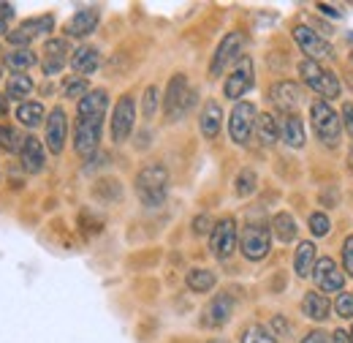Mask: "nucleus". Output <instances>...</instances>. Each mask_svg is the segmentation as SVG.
Wrapping results in <instances>:
<instances>
[{
    "instance_id": "42",
    "label": "nucleus",
    "mask_w": 353,
    "mask_h": 343,
    "mask_svg": "<svg viewBox=\"0 0 353 343\" xmlns=\"http://www.w3.org/2000/svg\"><path fill=\"white\" fill-rule=\"evenodd\" d=\"M302 343H332V335L324 333V330H313V333L304 335V341Z\"/></svg>"
},
{
    "instance_id": "38",
    "label": "nucleus",
    "mask_w": 353,
    "mask_h": 343,
    "mask_svg": "<svg viewBox=\"0 0 353 343\" xmlns=\"http://www.w3.org/2000/svg\"><path fill=\"white\" fill-rule=\"evenodd\" d=\"M334 311H337V316H343V319H353V294L340 291V297L334 300Z\"/></svg>"
},
{
    "instance_id": "17",
    "label": "nucleus",
    "mask_w": 353,
    "mask_h": 343,
    "mask_svg": "<svg viewBox=\"0 0 353 343\" xmlns=\"http://www.w3.org/2000/svg\"><path fill=\"white\" fill-rule=\"evenodd\" d=\"M98 22H101V8L98 5H84V8H79L69 22H66V36H71V38H84V36L95 33Z\"/></svg>"
},
{
    "instance_id": "29",
    "label": "nucleus",
    "mask_w": 353,
    "mask_h": 343,
    "mask_svg": "<svg viewBox=\"0 0 353 343\" xmlns=\"http://www.w3.org/2000/svg\"><path fill=\"white\" fill-rule=\"evenodd\" d=\"M33 79L27 76V74H11L8 76V82H5V98H11V101H25L30 93H33Z\"/></svg>"
},
{
    "instance_id": "28",
    "label": "nucleus",
    "mask_w": 353,
    "mask_h": 343,
    "mask_svg": "<svg viewBox=\"0 0 353 343\" xmlns=\"http://www.w3.org/2000/svg\"><path fill=\"white\" fill-rule=\"evenodd\" d=\"M5 66L14 71V74H25V71H30L36 63H38V58H36V52L30 49V47H22V49H11V52H5Z\"/></svg>"
},
{
    "instance_id": "4",
    "label": "nucleus",
    "mask_w": 353,
    "mask_h": 343,
    "mask_svg": "<svg viewBox=\"0 0 353 343\" xmlns=\"http://www.w3.org/2000/svg\"><path fill=\"white\" fill-rule=\"evenodd\" d=\"M299 74H302L304 85H307L313 93L321 96V101H332V98L340 96V79H337V74L324 69L321 63L304 58V60L299 63Z\"/></svg>"
},
{
    "instance_id": "19",
    "label": "nucleus",
    "mask_w": 353,
    "mask_h": 343,
    "mask_svg": "<svg viewBox=\"0 0 353 343\" xmlns=\"http://www.w3.org/2000/svg\"><path fill=\"white\" fill-rule=\"evenodd\" d=\"M44 52H47V58L41 60V69L47 76H55V74H60V71L66 69V63H69V38H52V41H47V47H44Z\"/></svg>"
},
{
    "instance_id": "46",
    "label": "nucleus",
    "mask_w": 353,
    "mask_h": 343,
    "mask_svg": "<svg viewBox=\"0 0 353 343\" xmlns=\"http://www.w3.org/2000/svg\"><path fill=\"white\" fill-rule=\"evenodd\" d=\"M8 115V98H5V93H0V118H5Z\"/></svg>"
},
{
    "instance_id": "11",
    "label": "nucleus",
    "mask_w": 353,
    "mask_h": 343,
    "mask_svg": "<svg viewBox=\"0 0 353 343\" xmlns=\"http://www.w3.org/2000/svg\"><path fill=\"white\" fill-rule=\"evenodd\" d=\"M293 41H296V44H299V49L307 55V60L321 63V60L334 58L332 44H329L326 38H321L315 30H310L307 25H296V27H293Z\"/></svg>"
},
{
    "instance_id": "47",
    "label": "nucleus",
    "mask_w": 353,
    "mask_h": 343,
    "mask_svg": "<svg viewBox=\"0 0 353 343\" xmlns=\"http://www.w3.org/2000/svg\"><path fill=\"white\" fill-rule=\"evenodd\" d=\"M318 8H321V11L326 14V16H337V11H334V8L329 5V3H318Z\"/></svg>"
},
{
    "instance_id": "12",
    "label": "nucleus",
    "mask_w": 353,
    "mask_h": 343,
    "mask_svg": "<svg viewBox=\"0 0 353 343\" xmlns=\"http://www.w3.org/2000/svg\"><path fill=\"white\" fill-rule=\"evenodd\" d=\"M44 126H47V150L52 153V155H60L63 150H66V139H69V115H66V109L63 107H55L49 115H47V120H44Z\"/></svg>"
},
{
    "instance_id": "39",
    "label": "nucleus",
    "mask_w": 353,
    "mask_h": 343,
    "mask_svg": "<svg viewBox=\"0 0 353 343\" xmlns=\"http://www.w3.org/2000/svg\"><path fill=\"white\" fill-rule=\"evenodd\" d=\"M343 265H345L348 275L353 278V234H348L345 243H343Z\"/></svg>"
},
{
    "instance_id": "14",
    "label": "nucleus",
    "mask_w": 353,
    "mask_h": 343,
    "mask_svg": "<svg viewBox=\"0 0 353 343\" xmlns=\"http://www.w3.org/2000/svg\"><path fill=\"white\" fill-rule=\"evenodd\" d=\"M55 27V19L49 16V14H41V16H33V19H25L14 33H8V44H14L16 49H22V47H30V41L33 38H38V36H44V33H49Z\"/></svg>"
},
{
    "instance_id": "20",
    "label": "nucleus",
    "mask_w": 353,
    "mask_h": 343,
    "mask_svg": "<svg viewBox=\"0 0 353 343\" xmlns=\"http://www.w3.org/2000/svg\"><path fill=\"white\" fill-rule=\"evenodd\" d=\"M269 98H272V104H278V109H282L285 115H291L302 104V90H299L296 82L282 79V82H275L269 87Z\"/></svg>"
},
{
    "instance_id": "5",
    "label": "nucleus",
    "mask_w": 353,
    "mask_h": 343,
    "mask_svg": "<svg viewBox=\"0 0 353 343\" xmlns=\"http://www.w3.org/2000/svg\"><path fill=\"white\" fill-rule=\"evenodd\" d=\"M239 251L247 262H261L272 251V229L267 223H247L239 237Z\"/></svg>"
},
{
    "instance_id": "25",
    "label": "nucleus",
    "mask_w": 353,
    "mask_h": 343,
    "mask_svg": "<svg viewBox=\"0 0 353 343\" xmlns=\"http://www.w3.org/2000/svg\"><path fill=\"white\" fill-rule=\"evenodd\" d=\"M280 139L288 144V147H302V144H304V126H302V120H299V115H296V112L282 115Z\"/></svg>"
},
{
    "instance_id": "8",
    "label": "nucleus",
    "mask_w": 353,
    "mask_h": 343,
    "mask_svg": "<svg viewBox=\"0 0 353 343\" xmlns=\"http://www.w3.org/2000/svg\"><path fill=\"white\" fill-rule=\"evenodd\" d=\"M256 118H258L256 104H250V101L234 104V109H231V115H228V137H231L234 144L245 147V144L250 142L253 129H256Z\"/></svg>"
},
{
    "instance_id": "43",
    "label": "nucleus",
    "mask_w": 353,
    "mask_h": 343,
    "mask_svg": "<svg viewBox=\"0 0 353 343\" xmlns=\"http://www.w3.org/2000/svg\"><path fill=\"white\" fill-rule=\"evenodd\" d=\"M272 330L280 333V335H291V327H288V322H285L282 316H275V319H272Z\"/></svg>"
},
{
    "instance_id": "21",
    "label": "nucleus",
    "mask_w": 353,
    "mask_h": 343,
    "mask_svg": "<svg viewBox=\"0 0 353 343\" xmlns=\"http://www.w3.org/2000/svg\"><path fill=\"white\" fill-rule=\"evenodd\" d=\"M69 63H71V69L76 71L82 79H87L90 74H95L98 66H101V52H98L95 47H79V49H73Z\"/></svg>"
},
{
    "instance_id": "44",
    "label": "nucleus",
    "mask_w": 353,
    "mask_h": 343,
    "mask_svg": "<svg viewBox=\"0 0 353 343\" xmlns=\"http://www.w3.org/2000/svg\"><path fill=\"white\" fill-rule=\"evenodd\" d=\"M14 19V5L11 3H0V22Z\"/></svg>"
},
{
    "instance_id": "6",
    "label": "nucleus",
    "mask_w": 353,
    "mask_h": 343,
    "mask_svg": "<svg viewBox=\"0 0 353 343\" xmlns=\"http://www.w3.org/2000/svg\"><path fill=\"white\" fill-rule=\"evenodd\" d=\"M245 33L239 30H231L226 33V38L217 44V49L212 52V60H210V76H223L226 69H231L234 63H239L245 55Z\"/></svg>"
},
{
    "instance_id": "2",
    "label": "nucleus",
    "mask_w": 353,
    "mask_h": 343,
    "mask_svg": "<svg viewBox=\"0 0 353 343\" xmlns=\"http://www.w3.org/2000/svg\"><path fill=\"white\" fill-rule=\"evenodd\" d=\"M196 104V90L191 87L185 74H174L166 85V96H163V112L171 123L182 120Z\"/></svg>"
},
{
    "instance_id": "49",
    "label": "nucleus",
    "mask_w": 353,
    "mask_h": 343,
    "mask_svg": "<svg viewBox=\"0 0 353 343\" xmlns=\"http://www.w3.org/2000/svg\"><path fill=\"white\" fill-rule=\"evenodd\" d=\"M0 33H5V22H0Z\"/></svg>"
},
{
    "instance_id": "41",
    "label": "nucleus",
    "mask_w": 353,
    "mask_h": 343,
    "mask_svg": "<svg viewBox=\"0 0 353 343\" xmlns=\"http://www.w3.org/2000/svg\"><path fill=\"white\" fill-rule=\"evenodd\" d=\"M343 126H345L348 137L353 139V104L351 101H345V104H343Z\"/></svg>"
},
{
    "instance_id": "16",
    "label": "nucleus",
    "mask_w": 353,
    "mask_h": 343,
    "mask_svg": "<svg viewBox=\"0 0 353 343\" xmlns=\"http://www.w3.org/2000/svg\"><path fill=\"white\" fill-rule=\"evenodd\" d=\"M231 313H234V297H231L228 291H220V294L212 297L210 305L204 308L202 324L210 327V330H217V327H223V324L231 319Z\"/></svg>"
},
{
    "instance_id": "34",
    "label": "nucleus",
    "mask_w": 353,
    "mask_h": 343,
    "mask_svg": "<svg viewBox=\"0 0 353 343\" xmlns=\"http://www.w3.org/2000/svg\"><path fill=\"white\" fill-rule=\"evenodd\" d=\"M242 343H278L275 338H272V333H267L261 324H250L245 333H242V338H239Z\"/></svg>"
},
{
    "instance_id": "23",
    "label": "nucleus",
    "mask_w": 353,
    "mask_h": 343,
    "mask_svg": "<svg viewBox=\"0 0 353 343\" xmlns=\"http://www.w3.org/2000/svg\"><path fill=\"white\" fill-rule=\"evenodd\" d=\"M302 313L307 319H313V322H324L332 313V302L321 291H307L304 300H302Z\"/></svg>"
},
{
    "instance_id": "22",
    "label": "nucleus",
    "mask_w": 353,
    "mask_h": 343,
    "mask_svg": "<svg viewBox=\"0 0 353 343\" xmlns=\"http://www.w3.org/2000/svg\"><path fill=\"white\" fill-rule=\"evenodd\" d=\"M220 126H223V107L217 104V101H207L204 107H202V115H199V129H202V134L204 139H215L220 134Z\"/></svg>"
},
{
    "instance_id": "33",
    "label": "nucleus",
    "mask_w": 353,
    "mask_h": 343,
    "mask_svg": "<svg viewBox=\"0 0 353 343\" xmlns=\"http://www.w3.org/2000/svg\"><path fill=\"white\" fill-rule=\"evenodd\" d=\"M158 104H160L158 87H155V85H147V90H144V96H141V115H144L147 120H149V118H155Z\"/></svg>"
},
{
    "instance_id": "40",
    "label": "nucleus",
    "mask_w": 353,
    "mask_h": 343,
    "mask_svg": "<svg viewBox=\"0 0 353 343\" xmlns=\"http://www.w3.org/2000/svg\"><path fill=\"white\" fill-rule=\"evenodd\" d=\"M193 234H212V218L210 215H196V221H193Z\"/></svg>"
},
{
    "instance_id": "50",
    "label": "nucleus",
    "mask_w": 353,
    "mask_h": 343,
    "mask_svg": "<svg viewBox=\"0 0 353 343\" xmlns=\"http://www.w3.org/2000/svg\"><path fill=\"white\" fill-rule=\"evenodd\" d=\"M351 341H353V330H351Z\"/></svg>"
},
{
    "instance_id": "30",
    "label": "nucleus",
    "mask_w": 353,
    "mask_h": 343,
    "mask_svg": "<svg viewBox=\"0 0 353 343\" xmlns=\"http://www.w3.org/2000/svg\"><path fill=\"white\" fill-rule=\"evenodd\" d=\"M256 137L261 139V144H267V147L278 144V139H280V129H278L275 115L264 112V115H258V118H256Z\"/></svg>"
},
{
    "instance_id": "1",
    "label": "nucleus",
    "mask_w": 353,
    "mask_h": 343,
    "mask_svg": "<svg viewBox=\"0 0 353 343\" xmlns=\"http://www.w3.org/2000/svg\"><path fill=\"white\" fill-rule=\"evenodd\" d=\"M134 188L144 207H160L169 197V169L163 164H147L136 175Z\"/></svg>"
},
{
    "instance_id": "10",
    "label": "nucleus",
    "mask_w": 353,
    "mask_h": 343,
    "mask_svg": "<svg viewBox=\"0 0 353 343\" xmlns=\"http://www.w3.org/2000/svg\"><path fill=\"white\" fill-rule=\"evenodd\" d=\"M134 126H136V101H134V96H123L112 109V139H114V144H123L131 137Z\"/></svg>"
},
{
    "instance_id": "26",
    "label": "nucleus",
    "mask_w": 353,
    "mask_h": 343,
    "mask_svg": "<svg viewBox=\"0 0 353 343\" xmlns=\"http://www.w3.org/2000/svg\"><path fill=\"white\" fill-rule=\"evenodd\" d=\"M16 120L25 126V129H36V126H41L44 120H47V109H44V104L41 101H22L19 107H16Z\"/></svg>"
},
{
    "instance_id": "27",
    "label": "nucleus",
    "mask_w": 353,
    "mask_h": 343,
    "mask_svg": "<svg viewBox=\"0 0 353 343\" xmlns=\"http://www.w3.org/2000/svg\"><path fill=\"white\" fill-rule=\"evenodd\" d=\"M185 283H188V289L191 291H196V294H207L215 289V283H217V275L207 270V267H193V270H188L185 275Z\"/></svg>"
},
{
    "instance_id": "3",
    "label": "nucleus",
    "mask_w": 353,
    "mask_h": 343,
    "mask_svg": "<svg viewBox=\"0 0 353 343\" xmlns=\"http://www.w3.org/2000/svg\"><path fill=\"white\" fill-rule=\"evenodd\" d=\"M310 120H313V131L318 142H324L326 147H337L340 144V131H343V123H340V115L332 109L329 101H313L310 107Z\"/></svg>"
},
{
    "instance_id": "48",
    "label": "nucleus",
    "mask_w": 353,
    "mask_h": 343,
    "mask_svg": "<svg viewBox=\"0 0 353 343\" xmlns=\"http://www.w3.org/2000/svg\"><path fill=\"white\" fill-rule=\"evenodd\" d=\"M207 343H226V341H220V338H212V341H207Z\"/></svg>"
},
{
    "instance_id": "36",
    "label": "nucleus",
    "mask_w": 353,
    "mask_h": 343,
    "mask_svg": "<svg viewBox=\"0 0 353 343\" xmlns=\"http://www.w3.org/2000/svg\"><path fill=\"white\" fill-rule=\"evenodd\" d=\"M310 232H313L315 237H326V234L332 232L329 215H326V212H313V215H310Z\"/></svg>"
},
{
    "instance_id": "13",
    "label": "nucleus",
    "mask_w": 353,
    "mask_h": 343,
    "mask_svg": "<svg viewBox=\"0 0 353 343\" xmlns=\"http://www.w3.org/2000/svg\"><path fill=\"white\" fill-rule=\"evenodd\" d=\"M250 87H253V60H250V58H242V60L234 66V71L226 76V82H223V96L239 104L242 96H245Z\"/></svg>"
},
{
    "instance_id": "15",
    "label": "nucleus",
    "mask_w": 353,
    "mask_h": 343,
    "mask_svg": "<svg viewBox=\"0 0 353 343\" xmlns=\"http://www.w3.org/2000/svg\"><path fill=\"white\" fill-rule=\"evenodd\" d=\"M19 161L25 166L27 175H38L47 166V144H41V139L27 134L19 139Z\"/></svg>"
},
{
    "instance_id": "35",
    "label": "nucleus",
    "mask_w": 353,
    "mask_h": 343,
    "mask_svg": "<svg viewBox=\"0 0 353 343\" xmlns=\"http://www.w3.org/2000/svg\"><path fill=\"white\" fill-rule=\"evenodd\" d=\"M90 93V85H87V79H82V76H73V79H69L66 82V87H63V96L66 98H84Z\"/></svg>"
},
{
    "instance_id": "7",
    "label": "nucleus",
    "mask_w": 353,
    "mask_h": 343,
    "mask_svg": "<svg viewBox=\"0 0 353 343\" xmlns=\"http://www.w3.org/2000/svg\"><path fill=\"white\" fill-rule=\"evenodd\" d=\"M104 129V115H76V129H73V150L82 158H90L98 150Z\"/></svg>"
},
{
    "instance_id": "24",
    "label": "nucleus",
    "mask_w": 353,
    "mask_h": 343,
    "mask_svg": "<svg viewBox=\"0 0 353 343\" xmlns=\"http://www.w3.org/2000/svg\"><path fill=\"white\" fill-rule=\"evenodd\" d=\"M315 262H318V256H315V245H313L310 240L299 243V245H296V254H293V273L299 275V278H307V275H313Z\"/></svg>"
},
{
    "instance_id": "37",
    "label": "nucleus",
    "mask_w": 353,
    "mask_h": 343,
    "mask_svg": "<svg viewBox=\"0 0 353 343\" xmlns=\"http://www.w3.org/2000/svg\"><path fill=\"white\" fill-rule=\"evenodd\" d=\"M16 131L11 126H0V147L8 153H19V142H16Z\"/></svg>"
},
{
    "instance_id": "45",
    "label": "nucleus",
    "mask_w": 353,
    "mask_h": 343,
    "mask_svg": "<svg viewBox=\"0 0 353 343\" xmlns=\"http://www.w3.org/2000/svg\"><path fill=\"white\" fill-rule=\"evenodd\" d=\"M332 343H353L351 333H345V330H334V333H332Z\"/></svg>"
},
{
    "instance_id": "32",
    "label": "nucleus",
    "mask_w": 353,
    "mask_h": 343,
    "mask_svg": "<svg viewBox=\"0 0 353 343\" xmlns=\"http://www.w3.org/2000/svg\"><path fill=\"white\" fill-rule=\"evenodd\" d=\"M256 188H258V175H256L253 169H242V172L236 175V180H234V191H236V197L247 199V197H253V194H256Z\"/></svg>"
},
{
    "instance_id": "18",
    "label": "nucleus",
    "mask_w": 353,
    "mask_h": 343,
    "mask_svg": "<svg viewBox=\"0 0 353 343\" xmlns=\"http://www.w3.org/2000/svg\"><path fill=\"white\" fill-rule=\"evenodd\" d=\"M313 278L318 283L321 291H340L345 278H343V270H337V262L329 259V256H321L313 267Z\"/></svg>"
},
{
    "instance_id": "9",
    "label": "nucleus",
    "mask_w": 353,
    "mask_h": 343,
    "mask_svg": "<svg viewBox=\"0 0 353 343\" xmlns=\"http://www.w3.org/2000/svg\"><path fill=\"white\" fill-rule=\"evenodd\" d=\"M239 245V232H236V221L228 215V218H220L215 226H212L210 234V251L212 256H217L220 262L231 259L234 251Z\"/></svg>"
},
{
    "instance_id": "31",
    "label": "nucleus",
    "mask_w": 353,
    "mask_h": 343,
    "mask_svg": "<svg viewBox=\"0 0 353 343\" xmlns=\"http://www.w3.org/2000/svg\"><path fill=\"white\" fill-rule=\"evenodd\" d=\"M272 234H275L280 243H293V240H296L299 226H296V221H293L291 212H278V215L272 218Z\"/></svg>"
}]
</instances>
